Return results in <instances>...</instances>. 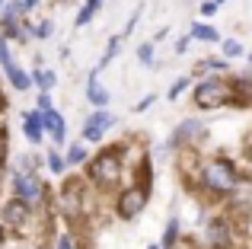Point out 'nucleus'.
<instances>
[{"label":"nucleus","mask_w":252,"mask_h":249,"mask_svg":"<svg viewBox=\"0 0 252 249\" xmlns=\"http://www.w3.org/2000/svg\"><path fill=\"white\" fill-rule=\"evenodd\" d=\"M240 169L233 160L227 156H214V160H204L198 166V182H201V192H211L214 198H227L233 195V188L240 186Z\"/></svg>","instance_id":"1"},{"label":"nucleus","mask_w":252,"mask_h":249,"mask_svg":"<svg viewBox=\"0 0 252 249\" xmlns=\"http://www.w3.org/2000/svg\"><path fill=\"white\" fill-rule=\"evenodd\" d=\"M125 147H105L86 166V179L99 188V192H115L125 179Z\"/></svg>","instance_id":"2"},{"label":"nucleus","mask_w":252,"mask_h":249,"mask_svg":"<svg viewBox=\"0 0 252 249\" xmlns=\"http://www.w3.org/2000/svg\"><path fill=\"white\" fill-rule=\"evenodd\" d=\"M233 93H236V83H230L223 74H204L195 87V106L214 112V109L227 106L233 99Z\"/></svg>","instance_id":"3"},{"label":"nucleus","mask_w":252,"mask_h":249,"mask_svg":"<svg viewBox=\"0 0 252 249\" xmlns=\"http://www.w3.org/2000/svg\"><path fill=\"white\" fill-rule=\"evenodd\" d=\"M13 195L23 198L29 208H42L48 201V186L35 169H26V173H13Z\"/></svg>","instance_id":"4"},{"label":"nucleus","mask_w":252,"mask_h":249,"mask_svg":"<svg viewBox=\"0 0 252 249\" xmlns=\"http://www.w3.org/2000/svg\"><path fill=\"white\" fill-rule=\"evenodd\" d=\"M147 201H150V188L141 186V182H134V186L122 188V192L115 195V214L122 220H134V218H141V214H144Z\"/></svg>","instance_id":"5"},{"label":"nucleus","mask_w":252,"mask_h":249,"mask_svg":"<svg viewBox=\"0 0 252 249\" xmlns=\"http://www.w3.org/2000/svg\"><path fill=\"white\" fill-rule=\"evenodd\" d=\"M32 211H35V208H29L23 198L13 195V198L3 201V208H0V224L6 227V233H26L29 224H32Z\"/></svg>","instance_id":"6"},{"label":"nucleus","mask_w":252,"mask_h":249,"mask_svg":"<svg viewBox=\"0 0 252 249\" xmlns=\"http://www.w3.org/2000/svg\"><path fill=\"white\" fill-rule=\"evenodd\" d=\"M204 246L208 249H233V224L227 218L204 220Z\"/></svg>","instance_id":"7"},{"label":"nucleus","mask_w":252,"mask_h":249,"mask_svg":"<svg viewBox=\"0 0 252 249\" xmlns=\"http://www.w3.org/2000/svg\"><path fill=\"white\" fill-rule=\"evenodd\" d=\"M208 134V124L198 122V119H182L176 131H172V137L166 141V150H176V147H195L201 137Z\"/></svg>","instance_id":"8"},{"label":"nucleus","mask_w":252,"mask_h":249,"mask_svg":"<svg viewBox=\"0 0 252 249\" xmlns=\"http://www.w3.org/2000/svg\"><path fill=\"white\" fill-rule=\"evenodd\" d=\"M23 134L29 137V144H42L45 141V112L42 109H29L23 112Z\"/></svg>","instance_id":"9"},{"label":"nucleus","mask_w":252,"mask_h":249,"mask_svg":"<svg viewBox=\"0 0 252 249\" xmlns=\"http://www.w3.org/2000/svg\"><path fill=\"white\" fill-rule=\"evenodd\" d=\"M99 70H102V67H93L90 77H86V99H90L96 109H105V106H109V96H112V93L102 87V80H99Z\"/></svg>","instance_id":"10"},{"label":"nucleus","mask_w":252,"mask_h":249,"mask_svg":"<svg viewBox=\"0 0 252 249\" xmlns=\"http://www.w3.org/2000/svg\"><path fill=\"white\" fill-rule=\"evenodd\" d=\"M45 131L51 134L55 147H61V144L67 141V122H64V115L58 112V109H48V112H45Z\"/></svg>","instance_id":"11"},{"label":"nucleus","mask_w":252,"mask_h":249,"mask_svg":"<svg viewBox=\"0 0 252 249\" xmlns=\"http://www.w3.org/2000/svg\"><path fill=\"white\" fill-rule=\"evenodd\" d=\"M6 80H10V87L16 90V93H29V87H35V80H32V74L29 70H23L16 64V67L10 70V74H6Z\"/></svg>","instance_id":"12"},{"label":"nucleus","mask_w":252,"mask_h":249,"mask_svg":"<svg viewBox=\"0 0 252 249\" xmlns=\"http://www.w3.org/2000/svg\"><path fill=\"white\" fill-rule=\"evenodd\" d=\"M32 80H35L38 93H51V87L58 83V74H55L51 67H42V64H38V67L32 70Z\"/></svg>","instance_id":"13"},{"label":"nucleus","mask_w":252,"mask_h":249,"mask_svg":"<svg viewBox=\"0 0 252 249\" xmlns=\"http://www.w3.org/2000/svg\"><path fill=\"white\" fill-rule=\"evenodd\" d=\"M189 35L198 38V42H204V45H217V42H220V32H217L214 26H208V23H191Z\"/></svg>","instance_id":"14"},{"label":"nucleus","mask_w":252,"mask_h":249,"mask_svg":"<svg viewBox=\"0 0 252 249\" xmlns=\"http://www.w3.org/2000/svg\"><path fill=\"white\" fill-rule=\"evenodd\" d=\"M86 124H93L96 131H102V134H105L109 128H115V124H118V119L109 112V109H96V112H93L90 119H86Z\"/></svg>","instance_id":"15"},{"label":"nucleus","mask_w":252,"mask_h":249,"mask_svg":"<svg viewBox=\"0 0 252 249\" xmlns=\"http://www.w3.org/2000/svg\"><path fill=\"white\" fill-rule=\"evenodd\" d=\"M179 230H182V220L179 218H169L166 220V230H163V249H176L179 246Z\"/></svg>","instance_id":"16"},{"label":"nucleus","mask_w":252,"mask_h":249,"mask_svg":"<svg viewBox=\"0 0 252 249\" xmlns=\"http://www.w3.org/2000/svg\"><path fill=\"white\" fill-rule=\"evenodd\" d=\"M45 163H48V173H51V176H64V173H67V160H64V156L58 154L55 147L48 150V156H45Z\"/></svg>","instance_id":"17"},{"label":"nucleus","mask_w":252,"mask_h":249,"mask_svg":"<svg viewBox=\"0 0 252 249\" xmlns=\"http://www.w3.org/2000/svg\"><path fill=\"white\" fill-rule=\"evenodd\" d=\"M64 160H67V166H80V163H86V147H83L80 141L70 144V150H67V156H64Z\"/></svg>","instance_id":"18"},{"label":"nucleus","mask_w":252,"mask_h":249,"mask_svg":"<svg viewBox=\"0 0 252 249\" xmlns=\"http://www.w3.org/2000/svg\"><path fill=\"white\" fill-rule=\"evenodd\" d=\"M122 42H125V35H112V38H109V48H105V55H102V61H99V67H105V64H109L112 58L122 51Z\"/></svg>","instance_id":"19"},{"label":"nucleus","mask_w":252,"mask_h":249,"mask_svg":"<svg viewBox=\"0 0 252 249\" xmlns=\"http://www.w3.org/2000/svg\"><path fill=\"white\" fill-rule=\"evenodd\" d=\"M246 48H243L240 38H223V58H243Z\"/></svg>","instance_id":"20"},{"label":"nucleus","mask_w":252,"mask_h":249,"mask_svg":"<svg viewBox=\"0 0 252 249\" xmlns=\"http://www.w3.org/2000/svg\"><path fill=\"white\" fill-rule=\"evenodd\" d=\"M189 87H191V77H179V80H172V87H169V93H166V96H169V102H176Z\"/></svg>","instance_id":"21"},{"label":"nucleus","mask_w":252,"mask_h":249,"mask_svg":"<svg viewBox=\"0 0 252 249\" xmlns=\"http://www.w3.org/2000/svg\"><path fill=\"white\" fill-rule=\"evenodd\" d=\"M137 61L147 64V67H157V64H154V42H144L141 48H137Z\"/></svg>","instance_id":"22"},{"label":"nucleus","mask_w":252,"mask_h":249,"mask_svg":"<svg viewBox=\"0 0 252 249\" xmlns=\"http://www.w3.org/2000/svg\"><path fill=\"white\" fill-rule=\"evenodd\" d=\"M51 32H55V23H51V19H42V23H38L35 29H32V38H38V42H45V38H48Z\"/></svg>","instance_id":"23"},{"label":"nucleus","mask_w":252,"mask_h":249,"mask_svg":"<svg viewBox=\"0 0 252 249\" xmlns=\"http://www.w3.org/2000/svg\"><path fill=\"white\" fill-rule=\"evenodd\" d=\"M93 13H96V10H93V6H80V10H77V26H86V23H90V19H93Z\"/></svg>","instance_id":"24"},{"label":"nucleus","mask_w":252,"mask_h":249,"mask_svg":"<svg viewBox=\"0 0 252 249\" xmlns=\"http://www.w3.org/2000/svg\"><path fill=\"white\" fill-rule=\"evenodd\" d=\"M217 6H220L217 0H204V3L198 6V13H201V16H214V13H217Z\"/></svg>","instance_id":"25"},{"label":"nucleus","mask_w":252,"mask_h":249,"mask_svg":"<svg viewBox=\"0 0 252 249\" xmlns=\"http://www.w3.org/2000/svg\"><path fill=\"white\" fill-rule=\"evenodd\" d=\"M55 249H77L74 246V237H70V233H61V237H58V243H55Z\"/></svg>","instance_id":"26"},{"label":"nucleus","mask_w":252,"mask_h":249,"mask_svg":"<svg viewBox=\"0 0 252 249\" xmlns=\"http://www.w3.org/2000/svg\"><path fill=\"white\" fill-rule=\"evenodd\" d=\"M189 45H191V35H179L176 38V55H185V51H189Z\"/></svg>","instance_id":"27"},{"label":"nucleus","mask_w":252,"mask_h":249,"mask_svg":"<svg viewBox=\"0 0 252 249\" xmlns=\"http://www.w3.org/2000/svg\"><path fill=\"white\" fill-rule=\"evenodd\" d=\"M38 109H42V112H48V109H55L51 106V93H38V102H35Z\"/></svg>","instance_id":"28"},{"label":"nucleus","mask_w":252,"mask_h":249,"mask_svg":"<svg viewBox=\"0 0 252 249\" xmlns=\"http://www.w3.org/2000/svg\"><path fill=\"white\" fill-rule=\"evenodd\" d=\"M154 102H157V93H150V96H144V99L137 102L134 109H137V112H144V109H150V106H154Z\"/></svg>","instance_id":"29"},{"label":"nucleus","mask_w":252,"mask_h":249,"mask_svg":"<svg viewBox=\"0 0 252 249\" xmlns=\"http://www.w3.org/2000/svg\"><path fill=\"white\" fill-rule=\"evenodd\" d=\"M6 156V124H0V163Z\"/></svg>","instance_id":"30"},{"label":"nucleus","mask_w":252,"mask_h":249,"mask_svg":"<svg viewBox=\"0 0 252 249\" xmlns=\"http://www.w3.org/2000/svg\"><path fill=\"white\" fill-rule=\"evenodd\" d=\"M83 3H86V6H93V10H102L105 0H83Z\"/></svg>","instance_id":"31"},{"label":"nucleus","mask_w":252,"mask_h":249,"mask_svg":"<svg viewBox=\"0 0 252 249\" xmlns=\"http://www.w3.org/2000/svg\"><path fill=\"white\" fill-rule=\"evenodd\" d=\"M3 246H6V227L0 224V249H3Z\"/></svg>","instance_id":"32"},{"label":"nucleus","mask_w":252,"mask_h":249,"mask_svg":"<svg viewBox=\"0 0 252 249\" xmlns=\"http://www.w3.org/2000/svg\"><path fill=\"white\" fill-rule=\"evenodd\" d=\"M23 3L29 6V10H35V6H38V0H23Z\"/></svg>","instance_id":"33"},{"label":"nucleus","mask_w":252,"mask_h":249,"mask_svg":"<svg viewBox=\"0 0 252 249\" xmlns=\"http://www.w3.org/2000/svg\"><path fill=\"white\" fill-rule=\"evenodd\" d=\"M0 112H6V96L0 93Z\"/></svg>","instance_id":"34"},{"label":"nucleus","mask_w":252,"mask_h":249,"mask_svg":"<svg viewBox=\"0 0 252 249\" xmlns=\"http://www.w3.org/2000/svg\"><path fill=\"white\" fill-rule=\"evenodd\" d=\"M246 154H249V163H252V144H249V147H246Z\"/></svg>","instance_id":"35"},{"label":"nucleus","mask_w":252,"mask_h":249,"mask_svg":"<svg viewBox=\"0 0 252 249\" xmlns=\"http://www.w3.org/2000/svg\"><path fill=\"white\" fill-rule=\"evenodd\" d=\"M147 249H163V246H157V243H150V246H147Z\"/></svg>","instance_id":"36"},{"label":"nucleus","mask_w":252,"mask_h":249,"mask_svg":"<svg viewBox=\"0 0 252 249\" xmlns=\"http://www.w3.org/2000/svg\"><path fill=\"white\" fill-rule=\"evenodd\" d=\"M217 3H227V0H217Z\"/></svg>","instance_id":"37"},{"label":"nucleus","mask_w":252,"mask_h":249,"mask_svg":"<svg viewBox=\"0 0 252 249\" xmlns=\"http://www.w3.org/2000/svg\"><path fill=\"white\" fill-rule=\"evenodd\" d=\"M249 61H252V55H249Z\"/></svg>","instance_id":"38"},{"label":"nucleus","mask_w":252,"mask_h":249,"mask_svg":"<svg viewBox=\"0 0 252 249\" xmlns=\"http://www.w3.org/2000/svg\"><path fill=\"white\" fill-rule=\"evenodd\" d=\"M35 249H42V246H35Z\"/></svg>","instance_id":"39"}]
</instances>
